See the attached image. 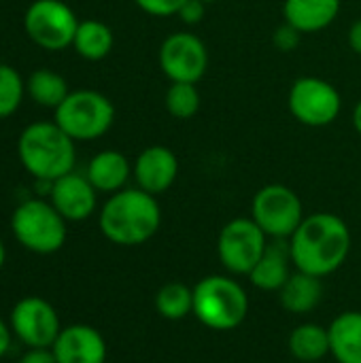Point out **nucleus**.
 I'll list each match as a JSON object with an SVG mask.
<instances>
[{"label":"nucleus","mask_w":361,"mask_h":363,"mask_svg":"<svg viewBox=\"0 0 361 363\" xmlns=\"http://www.w3.org/2000/svg\"><path fill=\"white\" fill-rule=\"evenodd\" d=\"M349 225L334 213H313L304 217L289 238V255L296 270L313 277H330L349 257Z\"/></svg>","instance_id":"obj_1"},{"label":"nucleus","mask_w":361,"mask_h":363,"mask_svg":"<svg viewBox=\"0 0 361 363\" xmlns=\"http://www.w3.org/2000/svg\"><path fill=\"white\" fill-rule=\"evenodd\" d=\"M100 232L119 247H138L151 240L162 223V211L155 196L140 187L113 194L100 211Z\"/></svg>","instance_id":"obj_2"},{"label":"nucleus","mask_w":361,"mask_h":363,"mask_svg":"<svg viewBox=\"0 0 361 363\" xmlns=\"http://www.w3.org/2000/svg\"><path fill=\"white\" fill-rule=\"evenodd\" d=\"M23 168L36 181H57L74 168V140L53 121L30 123L17 143Z\"/></svg>","instance_id":"obj_3"},{"label":"nucleus","mask_w":361,"mask_h":363,"mask_svg":"<svg viewBox=\"0 0 361 363\" xmlns=\"http://www.w3.org/2000/svg\"><path fill=\"white\" fill-rule=\"evenodd\" d=\"M249 313V298L240 283L230 277H204L194 287V317L215 332L238 328Z\"/></svg>","instance_id":"obj_4"},{"label":"nucleus","mask_w":361,"mask_h":363,"mask_svg":"<svg viewBox=\"0 0 361 363\" xmlns=\"http://www.w3.org/2000/svg\"><path fill=\"white\" fill-rule=\"evenodd\" d=\"M11 230L23 249L38 255L57 253L66 242V219L45 200L21 202L11 217Z\"/></svg>","instance_id":"obj_5"},{"label":"nucleus","mask_w":361,"mask_h":363,"mask_svg":"<svg viewBox=\"0 0 361 363\" xmlns=\"http://www.w3.org/2000/svg\"><path fill=\"white\" fill-rule=\"evenodd\" d=\"M115 121L113 102L94 89L70 91L55 108V123L77 143L104 136Z\"/></svg>","instance_id":"obj_6"},{"label":"nucleus","mask_w":361,"mask_h":363,"mask_svg":"<svg viewBox=\"0 0 361 363\" xmlns=\"http://www.w3.org/2000/svg\"><path fill=\"white\" fill-rule=\"evenodd\" d=\"M251 219L270 238H277V240L291 238L294 232L304 221L302 200L287 185H281V183L266 185L253 196Z\"/></svg>","instance_id":"obj_7"},{"label":"nucleus","mask_w":361,"mask_h":363,"mask_svg":"<svg viewBox=\"0 0 361 363\" xmlns=\"http://www.w3.org/2000/svg\"><path fill=\"white\" fill-rule=\"evenodd\" d=\"M268 249V236L251 217H238L223 225L217 238V255L234 274H247Z\"/></svg>","instance_id":"obj_8"},{"label":"nucleus","mask_w":361,"mask_h":363,"mask_svg":"<svg viewBox=\"0 0 361 363\" xmlns=\"http://www.w3.org/2000/svg\"><path fill=\"white\" fill-rule=\"evenodd\" d=\"M23 28L38 47L60 51L72 45L79 19L62 0H34L23 15Z\"/></svg>","instance_id":"obj_9"},{"label":"nucleus","mask_w":361,"mask_h":363,"mask_svg":"<svg viewBox=\"0 0 361 363\" xmlns=\"http://www.w3.org/2000/svg\"><path fill=\"white\" fill-rule=\"evenodd\" d=\"M287 102L291 115L309 128H323L334 123L343 108L338 89L319 77H300L291 85Z\"/></svg>","instance_id":"obj_10"},{"label":"nucleus","mask_w":361,"mask_h":363,"mask_svg":"<svg viewBox=\"0 0 361 363\" xmlns=\"http://www.w3.org/2000/svg\"><path fill=\"white\" fill-rule=\"evenodd\" d=\"M11 330L28 349H51L62 332L55 308L38 298H21L11 311Z\"/></svg>","instance_id":"obj_11"},{"label":"nucleus","mask_w":361,"mask_h":363,"mask_svg":"<svg viewBox=\"0 0 361 363\" xmlns=\"http://www.w3.org/2000/svg\"><path fill=\"white\" fill-rule=\"evenodd\" d=\"M160 68L170 83H198L209 68L206 45L196 34L174 32L160 47Z\"/></svg>","instance_id":"obj_12"},{"label":"nucleus","mask_w":361,"mask_h":363,"mask_svg":"<svg viewBox=\"0 0 361 363\" xmlns=\"http://www.w3.org/2000/svg\"><path fill=\"white\" fill-rule=\"evenodd\" d=\"M132 174L136 179V185L143 191L157 196V194L168 191L172 187V183L177 181L179 160L172 153V149H168L164 145H153L138 153Z\"/></svg>","instance_id":"obj_13"},{"label":"nucleus","mask_w":361,"mask_h":363,"mask_svg":"<svg viewBox=\"0 0 361 363\" xmlns=\"http://www.w3.org/2000/svg\"><path fill=\"white\" fill-rule=\"evenodd\" d=\"M57 363H104L106 342L102 334L85 323L62 328L51 347Z\"/></svg>","instance_id":"obj_14"},{"label":"nucleus","mask_w":361,"mask_h":363,"mask_svg":"<svg viewBox=\"0 0 361 363\" xmlns=\"http://www.w3.org/2000/svg\"><path fill=\"white\" fill-rule=\"evenodd\" d=\"M51 204L66 221H85L96 211V187L87 177L68 172L51 183Z\"/></svg>","instance_id":"obj_15"},{"label":"nucleus","mask_w":361,"mask_h":363,"mask_svg":"<svg viewBox=\"0 0 361 363\" xmlns=\"http://www.w3.org/2000/svg\"><path fill=\"white\" fill-rule=\"evenodd\" d=\"M340 4V0H285L283 17L285 23L300 34H313L336 21Z\"/></svg>","instance_id":"obj_16"},{"label":"nucleus","mask_w":361,"mask_h":363,"mask_svg":"<svg viewBox=\"0 0 361 363\" xmlns=\"http://www.w3.org/2000/svg\"><path fill=\"white\" fill-rule=\"evenodd\" d=\"M130 174H132V168H130L128 157L119 151L109 149V151H102L91 157L85 177L96 187V191L117 194L123 189Z\"/></svg>","instance_id":"obj_17"},{"label":"nucleus","mask_w":361,"mask_h":363,"mask_svg":"<svg viewBox=\"0 0 361 363\" xmlns=\"http://www.w3.org/2000/svg\"><path fill=\"white\" fill-rule=\"evenodd\" d=\"M330 355L338 363H361V313L338 315L330 328Z\"/></svg>","instance_id":"obj_18"},{"label":"nucleus","mask_w":361,"mask_h":363,"mask_svg":"<svg viewBox=\"0 0 361 363\" xmlns=\"http://www.w3.org/2000/svg\"><path fill=\"white\" fill-rule=\"evenodd\" d=\"M291 255L289 247L283 245H268L266 253L257 262V266L249 272L251 283L262 291H281L287 283L291 272Z\"/></svg>","instance_id":"obj_19"},{"label":"nucleus","mask_w":361,"mask_h":363,"mask_svg":"<svg viewBox=\"0 0 361 363\" xmlns=\"http://www.w3.org/2000/svg\"><path fill=\"white\" fill-rule=\"evenodd\" d=\"M279 294H281V304L287 313L306 315L319 306L323 296V283L319 277L296 270Z\"/></svg>","instance_id":"obj_20"},{"label":"nucleus","mask_w":361,"mask_h":363,"mask_svg":"<svg viewBox=\"0 0 361 363\" xmlns=\"http://www.w3.org/2000/svg\"><path fill=\"white\" fill-rule=\"evenodd\" d=\"M289 353L304 363H315L330 355L328 328L319 323H302L289 336Z\"/></svg>","instance_id":"obj_21"},{"label":"nucleus","mask_w":361,"mask_h":363,"mask_svg":"<svg viewBox=\"0 0 361 363\" xmlns=\"http://www.w3.org/2000/svg\"><path fill=\"white\" fill-rule=\"evenodd\" d=\"M113 43H115L113 30L106 23H102L98 19H85V21H79L72 47L77 49V53L81 57H85L89 62H98L111 53Z\"/></svg>","instance_id":"obj_22"},{"label":"nucleus","mask_w":361,"mask_h":363,"mask_svg":"<svg viewBox=\"0 0 361 363\" xmlns=\"http://www.w3.org/2000/svg\"><path fill=\"white\" fill-rule=\"evenodd\" d=\"M155 308L168 321H181L187 315H194V287L181 281L162 285L155 294Z\"/></svg>","instance_id":"obj_23"},{"label":"nucleus","mask_w":361,"mask_h":363,"mask_svg":"<svg viewBox=\"0 0 361 363\" xmlns=\"http://www.w3.org/2000/svg\"><path fill=\"white\" fill-rule=\"evenodd\" d=\"M28 91L38 106H47V108H57L70 94L66 79L47 68H38L30 74Z\"/></svg>","instance_id":"obj_24"},{"label":"nucleus","mask_w":361,"mask_h":363,"mask_svg":"<svg viewBox=\"0 0 361 363\" xmlns=\"http://www.w3.org/2000/svg\"><path fill=\"white\" fill-rule=\"evenodd\" d=\"M166 111L177 119H191L200 111V91L196 83H170L164 96Z\"/></svg>","instance_id":"obj_25"},{"label":"nucleus","mask_w":361,"mask_h":363,"mask_svg":"<svg viewBox=\"0 0 361 363\" xmlns=\"http://www.w3.org/2000/svg\"><path fill=\"white\" fill-rule=\"evenodd\" d=\"M23 98V79L21 74L9 66L0 64V119L11 117Z\"/></svg>","instance_id":"obj_26"},{"label":"nucleus","mask_w":361,"mask_h":363,"mask_svg":"<svg viewBox=\"0 0 361 363\" xmlns=\"http://www.w3.org/2000/svg\"><path fill=\"white\" fill-rule=\"evenodd\" d=\"M134 2L138 9H143L149 15L168 17V15H177L185 0H134Z\"/></svg>","instance_id":"obj_27"},{"label":"nucleus","mask_w":361,"mask_h":363,"mask_svg":"<svg viewBox=\"0 0 361 363\" xmlns=\"http://www.w3.org/2000/svg\"><path fill=\"white\" fill-rule=\"evenodd\" d=\"M204 11H206V4L202 2V0H185L183 2V6L179 9V17L185 21V23H189V26H194V23H198V21H202V17H204Z\"/></svg>","instance_id":"obj_28"},{"label":"nucleus","mask_w":361,"mask_h":363,"mask_svg":"<svg viewBox=\"0 0 361 363\" xmlns=\"http://www.w3.org/2000/svg\"><path fill=\"white\" fill-rule=\"evenodd\" d=\"M298 40H300V32L294 30V28L287 26V23H285L283 28H279L277 34H274V45H277L279 49H283V51L294 49V47L298 45Z\"/></svg>","instance_id":"obj_29"},{"label":"nucleus","mask_w":361,"mask_h":363,"mask_svg":"<svg viewBox=\"0 0 361 363\" xmlns=\"http://www.w3.org/2000/svg\"><path fill=\"white\" fill-rule=\"evenodd\" d=\"M19 363H57L51 349H28Z\"/></svg>","instance_id":"obj_30"},{"label":"nucleus","mask_w":361,"mask_h":363,"mask_svg":"<svg viewBox=\"0 0 361 363\" xmlns=\"http://www.w3.org/2000/svg\"><path fill=\"white\" fill-rule=\"evenodd\" d=\"M11 336H13V330L11 325H6V321L0 317V359L9 353L11 349Z\"/></svg>","instance_id":"obj_31"},{"label":"nucleus","mask_w":361,"mask_h":363,"mask_svg":"<svg viewBox=\"0 0 361 363\" xmlns=\"http://www.w3.org/2000/svg\"><path fill=\"white\" fill-rule=\"evenodd\" d=\"M349 45L357 55H361V19L353 21V26L349 28Z\"/></svg>","instance_id":"obj_32"},{"label":"nucleus","mask_w":361,"mask_h":363,"mask_svg":"<svg viewBox=\"0 0 361 363\" xmlns=\"http://www.w3.org/2000/svg\"><path fill=\"white\" fill-rule=\"evenodd\" d=\"M353 128L361 134V100L357 102V106L353 108Z\"/></svg>","instance_id":"obj_33"},{"label":"nucleus","mask_w":361,"mask_h":363,"mask_svg":"<svg viewBox=\"0 0 361 363\" xmlns=\"http://www.w3.org/2000/svg\"><path fill=\"white\" fill-rule=\"evenodd\" d=\"M4 259H6V251H4V245H2V240H0V270H2V266H4Z\"/></svg>","instance_id":"obj_34"},{"label":"nucleus","mask_w":361,"mask_h":363,"mask_svg":"<svg viewBox=\"0 0 361 363\" xmlns=\"http://www.w3.org/2000/svg\"><path fill=\"white\" fill-rule=\"evenodd\" d=\"M204 4H213V2H219V0H202Z\"/></svg>","instance_id":"obj_35"}]
</instances>
